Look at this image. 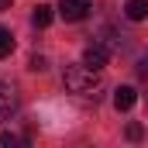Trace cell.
Here are the masks:
<instances>
[{
    "mask_svg": "<svg viewBox=\"0 0 148 148\" xmlns=\"http://www.w3.org/2000/svg\"><path fill=\"white\" fill-rule=\"evenodd\" d=\"M134 103H138L134 86H117V90H114V107H117V110H131Z\"/></svg>",
    "mask_w": 148,
    "mask_h": 148,
    "instance_id": "5",
    "label": "cell"
},
{
    "mask_svg": "<svg viewBox=\"0 0 148 148\" xmlns=\"http://www.w3.org/2000/svg\"><path fill=\"white\" fill-rule=\"evenodd\" d=\"M31 69H35V73L45 69V59H41V55H31Z\"/></svg>",
    "mask_w": 148,
    "mask_h": 148,
    "instance_id": "12",
    "label": "cell"
},
{
    "mask_svg": "<svg viewBox=\"0 0 148 148\" xmlns=\"http://www.w3.org/2000/svg\"><path fill=\"white\" fill-rule=\"evenodd\" d=\"M124 14H127L131 21H145L148 17V0H127V3H124Z\"/></svg>",
    "mask_w": 148,
    "mask_h": 148,
    "instance_id": "6",
    "label": "cell"
},
{
    "mask_svg": "<svg viewBox=\"0 0 148 148\" xmlns=\"http://www.w3.org/2000/svg\"><path fill=\"white\" fill-rule=\"evenodd\" d=\"M124 134H127V141H141V138H145V127H141V124H138V121H131V124H127V131H124Z\"/></svg>",
    "mask_w": 148,
    "mask_h": 148,
    "instance_id": "10",
    "label": "cell"
},
{
    "mask_svg": "<svg viewBox=\"0 0 148 148\" xmlns=\"http://www.w3.org/2000/svg\"><path fill=\"white\" fill-rule=\"evenodd\" d=\"M62 83H66V90L69 93H93V90H100V73L97 69H90L86 62H79V66H69L66 73H62ZM97 97V93H93Z\"/></svg>",
    "mask_w": 148,
    "mask_h": 148,
    "instance_id": "1",
    "label": "cell"
},
{
    "mask_svg": "<svg viewBox=\"0 0 148 148\" xmlns=\"http://www.w3.org/2000/svg\"><path fill=\"white\" fill-rule=\"evenodd\" d=\"M10 52H14V35L7 28H0V59H7Z\"/></svg>",
    "mask_w": 148,
    "mask_h": 148,
    "instance_id": "9",
    "label": "cell"
},
{
    "mask_svg": "<svg viewBox=\"0 0 148 148\" xmlns=\"http://www.w3.org/2000/svg\"><path fill=\"white\" fill-rule=\"evenodd\" d=\"M107 52H121L124 48V35H117V31H103V38H97Z\"/></svg>",
    "mask_w": 148,
    "mask_h": 148,
    "instance_id": "7",
    "label": "cell"
},
{
    "mask_svg": "<svg viewBox=\"0 0 148 148\" xmlns=\"http://www.w3.org/2000/svg\"><path fill=\"white\" fill-rule=\"evenodd\" d=\"M31 21H35V28H48L52 24V7L48 3H38L35 14H31Z\"/></svg>",
    "mask_w": 148,
    "mask_h": 148,
    "instance_id": "8",
    "label": "cell"
},
{
    "mask_svg": "<svg viewBox=\"0 0 148 148\" xmlns=\"http://www.w3.org/2000/svg\"><path fill=\"white\" fill-rule=\"evenodd\" d=\"M0 145H3V148H14V145H17V138H14L10 131H3V134H0Z\"/></svg>",
    "mask_w": 148,
    "mask_h": 148,
    "instance_id": "11",
    "label": "cell"
},
{
    "mask_svg": "<svg viewBox=\"0 0 148 148\" xmlns=\"http://www.w3.org/2000/svg\"><path fill=\"white\" fill-rule=\"evenodd\" d=\"M90 10H93L90 0H59V14H62L66 21H83Z\"/></svg>",
    "mask_w": 148,
    "mask_h": 148,
    "instance_id": "2",
    "label": "cell"
},
{
    "mask_svg": "<svg viewBox=\"0 0 148 148\" xmlns=\"http://www.w3.org/2000/svg\"><path fill=\"white\" fill-rule=\"evenodd\" d=\"M138 76H141V79H148V59H145V62H138Z\"/></svg>",
    "mask_w": 148,
    "mask_h": 148,
    "instance_id": "13",
    "label": "cell"
},
{
    "mask_svg": "<svg viewBox=\"0 0 148 148\" xmlns=\"http://www.w3.org/2000/svg\"><path fill=\"white\" fill-rule=\"evenodd\" d=\"M107 55H110V52H107L100 41H93V45H86V52H83V62H86L90 69H97V73H100V69L107 66Z\"/></svg>",
    "mask_w": 148,
    "mask_h": 148,
    "instance_id": "4",
    "label": "cell"
},
{
    "mask_svg": "<svg viewBox=\"0 0 148 148\" xmlns=\"http://www.w3.org/2000/svg\"><path fill=\"white\" fill-rule=\"evenodd\" d=\"M10 3H14V0H0V10H3V7H10Z\"/></svg>",
    "mask_w": 148,
    "mask_h": 148,
    "instance_id": "14",
    "label": "cell"
},
{
    "mask_svg": "<svg viewBox=\"0 0 148 148\" xmlns=\"http://www.w3.org/2000/svg\"><path fill=\"white\" fill-rule=\"evenodd\" d=\"M14 110H17V90L0 79V121H7Z\"/></svg>",
    "mask_w": 148,
    "mask_h": 148,
    "instance_id": "3",
    "label": "cell"
}]
</instances>
